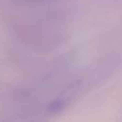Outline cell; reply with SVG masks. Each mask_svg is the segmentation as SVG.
<instances>
[{
    "mask_svg": "<svg viewBox=\"0 0 122 122\" xmlns=\"http://www.w3.org/2000/svg\"><path fill=\"white\" fill-rule=\"evenodd\" d=\"M65 106V101H63V99H57L55 101H53L48 106V110L53 114H57L60 110L63 109V107Z\"/></svg>",
    "mask_w": 122,
    "mask_h": 122,
    "instance_id": "6da1fadb",
    "label": "cell"
}]
</instances>
